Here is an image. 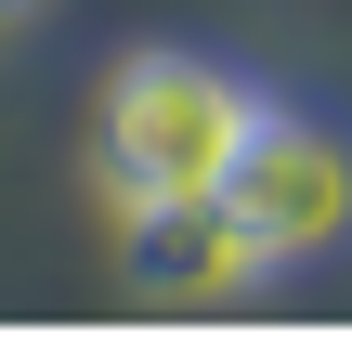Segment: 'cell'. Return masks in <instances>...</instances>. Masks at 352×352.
<instances>
[{
	"instance_id": "1",
	"label": "cell",
	"mask_w": 352,
	"mask_h": 352,
	"mask_svg": "<svg viewBox=\"0 0 352 352\" xmlns=\"http://www.w3.org/2000/svg\"><path fill=\"white\" fill-rule=\"evenodd\" d=\"M261 78L222 65V52H131L104 78V183L118 209H183V196H222L235 144L261 131Z\"/></svg>"
},
{
	"instance_id": "2",
	"label": "cell",
	"mask_w": 352,
	"mask_h": 352,
	"mask_svg": "<svg viewBox=\"0 0 352 352\" xmlns=\"http://www.w3.org/2000/svg\"><path fill=\"white\" fill-rule=\"evenodd\" d=\"M222 209L261 235V261H274V274L352 248V131L261 104V131H248V144H235V170H222Z\"/></svg>"
},
{
	"instance_id": "3",
	"label": "cell",
	"mask_w": 352,
	"mask_h": 352,
	"mask_svg": "<svg viewBox=\"0 0 352 352\" xmlns=\"http://www.w3.org/2000/svg\"><path fill=\"white\" fill-rule=\"evenodd\" d=\"M131 274L157 300H248L274 261H261V235L222 196H183V209H131Z\"/></svg>"
},
{
	"instance_id": "4",
	"label": "cell",
	"mask_w": 352,
	"mask_h": 352,
	"mask_svg": "<svg viewBox=\"0 0 352 352\" xmlns=\"http://www.w3.org/2000/svg\"><path fill=\"white\" fill-rule=\"evenodd\" d=\"M26 13H52V0H0V26H26Z\"/></svg>"
}]
</instances>
